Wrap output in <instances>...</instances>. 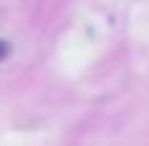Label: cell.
I'll use <instances>...</instances> for the list:
<instances>
[{"instance_id": "cell-1", "label": "cell", "mask_w": 149, "mask_h": 146, "mask_svg": "<svg viewBox=\"0 0 149 146\" xmlns=\"http://www.w3.org/2000/svg\"><path fill=\"white\" fill-rule=\"evenodd\" d=\"M8 51H10V49H8V41H3V39H0V61L8 56Z\"/></svg>"}]
</instances>
